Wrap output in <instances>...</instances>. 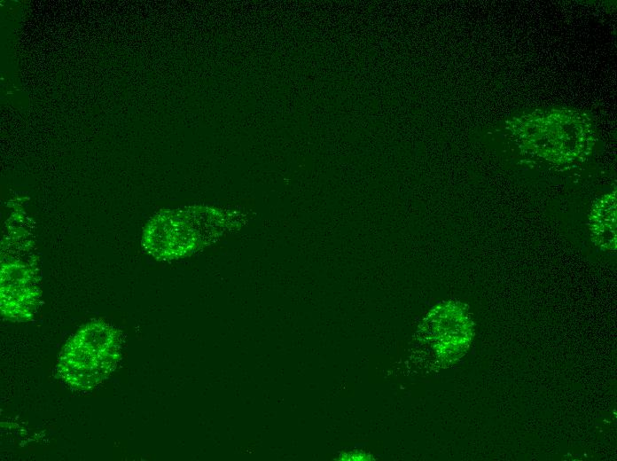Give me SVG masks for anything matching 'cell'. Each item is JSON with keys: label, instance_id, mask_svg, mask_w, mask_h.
I'll list each match as a JSON object with an SVG mask.
<instances>
[{"label": "cell", "instance_id": "cell-1", "mask_svg": "<svg viewBox=\"0 0 617 461\" xmlns=\"http://www.w3.org/2000/svg\"><path fill=\"white\" fill-rule=\"evenodd\" d=\"M121 350V339L115 328L102 320L90 321L66 342L59 354L57 372L75 389H91L115 370Z\"/></svg>", "mask_w": 617, "mask_h": 461}, {"label": "cell", "instance_id": "cell-2", "mask_svg": "<svg viewBox=\"0 0 617 461\" xmlns=\"http://www.w3.org/2000/svg\"><path fill=\"white\" fill-rule=\"evenodd\" d=\"M12 234L14 238L8 232L11 240L4 237L2 245L1 314L8 320L24 322L31 319L40 307L39 270L30 252L32 240H25L27 234L25 238H20L22 234L18 235V231Z\"/></svg>", "mask_w": 617, "mask_h": 461}, {"label": "cell", "instance_id": "cell-3", "mask_svg": "<svg viewBox=\"0 0 617 461\" xmlns=\"http://www.w3.org/2000/svg\"><path fill=\"white\" fill-rule=\"evenodd\" d=\"M206 217L194 211H168L145 226L142 246L158 260H173L194 253L203 244Z\"/></svg>", "mask_w": 617, "mask_h": 461}, {"label": "cell", "instance_id": "cell-4", "mask_svg": "<svg viewBox=\"0 0 617 461\" xmlns=\"http://www.w3.org/2000/svg\"><path fill=\"white\" fill-rule=\"evenodd\" d=\"M593 235L599 240L601 246L615 245V207H611L605 211H598L591 216Z\"/></svg>", "mask_w": 617, "mask_h": 461}]
</instances>
